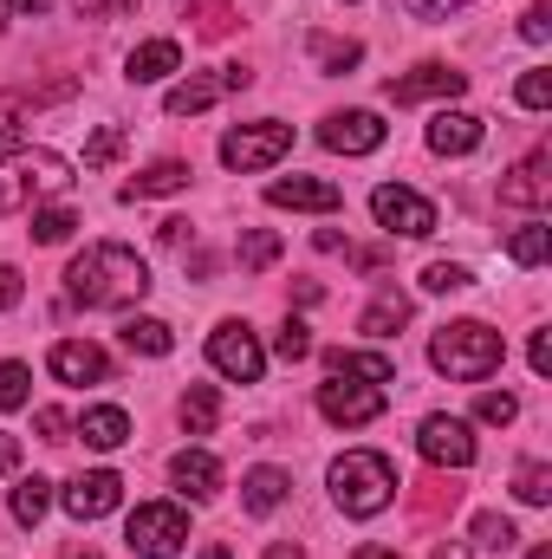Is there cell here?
Instances as JSON below:
<instances>
[{
  "label": "cell",
  "mask_w": 552,
  "mask_h": 559,
  "mask_svg": "<svg viewBox=\"0 0 552 559\" xmlns=\"http://www.w3.org/2000/svg\"><path fill=\"white\" fill-rule=\"evenodd\" d=\"M143 293H149V267L137 248H118V241H92L65 267V299L92 312H131Z\"/></svg>",
  "instance_id": "1"
},
{
  "label": "cell",
  "mask_w": 552,
  "mask_h": 559,
  "mask_svg": "<svg viewBox=\"0 0 552 559\" xmlns=\"http://www.w3.org/2000/svg\"><path fill=\"white\" fill-rule=\"evenodd\" d=\"M501 358H507V338H501L494 325H481V319H455V325H442L435 345H429V365H435L442 378H455V384L494 378Z\"/></svg>",
  "instance_id": "2"
},
{
  "label": "cell",
  "mask_w": 552,
  "mask_h": 559,
  "mask_svg": "<svg viewBox=\"0 0 552 559\" xmlns=\"http://www.w3.org/2000/svg\"><path fill=\"white\" fill-rule=\"evenodd\" d=\"M332 501H338L351 521L384 514V508L397 501V468H391V455H377V449H351L345 462H332Z\"/></svg>",
  "instance_id": "3"
},
{
  "label": "cell",
  "mask_w": 552,
  "mask_h": 559,
  "mask_svg": "<svg viewBox=\"0 0 552 559\" xmlns=\"http://www.w3.org/2000/svg\"><path fill=\"white\" fill-rule=\"evenodd\" d=\"M72 189V169L59 163V156H46V150H20L7 169H0V215H13V209H26L33 195H65Z\"/></svg>",
  "instance_id": "4"
},
{
  "label": "cell",
  "mask_w": 552,
  "mask_h": 559,
  "mask_svg": "<svg viewBox=\"0 0 552 559\" xmlns=\"http://www.w3.org/2000/svg\"><path fill=\"white\" fill-rule=\"evenodd\" d=\"M124 540H131L137 559H176L182 540H189V514L176 501H143L131 514V527H124Z\"/></svg>",
  "instance_id": "5"
},
{
  "label": "cell",
  "mask_w": 552,
  "mask_h": 559,
  "mask_svg": "<svg viewBox=\"0 0 552 559\" xmlns=\"http://www.w3.org/2000/svg\"><path fill=\"white\" fill-rule=\"evenodd\" d=\"M292 150V124H279V118H261V124H241V131H228L221 138V163L235 169V176H254V169H267Z\"/></svg>",
  "instance_id": "6"
},
{
  "label": "cell",
  "mask_w": 552,
  "mask_h": 559,
  "mask_svg": "<svg viewBox=\"0 0 552 559\" xmlns=\"http://www.w3.org/2000/svg\"><path fill=\"white\" fill-rule=\"evenodd\" d=\"M208 365H215L221 378H235V384H261L267 352H261V338H254L241 319H221V325L208 332Z\"/></svg>",
  "instance_id": "7"
},
{
  "label": "cell",
  "mask_w": 552,
  "mask_h": 559,
  "mask_svg": "<svg viewBox=\"0 0 552 559\" xmlns=\"http://www.w3.org/2000/svg\"><path fill=\"white\" fill-rule=\"evenodd\" d=\"M371 215H377V228H391V235H435V202L429 195H416L404 182H384V189H371Z\"/></svg>",
  "instance_id": "8"
},
{
  "label": "cell",
  "mask_w": 552,
  "mask_h": 559,
  "mask_svg": "<svg viewBox=\"0 0 552 559\" xmlns=\"http://www.w3.org/2000/svg\"><path fill=\"white\" fill-rule=\"evenodd\" d=\"M384 384H351V378H332V384H319V417L338 423V429H364V423L384 417Z\"/></svg>",
  "instance_id": "9"
},
{
  "label": "cell",
  "mask_w": 552,
  "mask_h": 559,
  "mask_svg": "<svg viewBox=\"0 0 552 559\" xmlns=\"http://www.w3.org/2000/svg\"><path fill=\"white\" fill-rule=\"evenodd\" d=\"M59 508H65L72 521H105V514H118V508H124V475H111V468L72 475V481H65V495H59Z\"/></svg>",
  "instance_id": "10"
},
{
  "label": "cell",
  "mask_w": 552,
  "mask_h": 559,
  "mask_svg": "<svg viewBox=\"0 0 552 559\" xmlns=\"http://www.w3.org/2000/svg\"><path fill=\"white\" fill-rule=\"evenodd\" d=\"M248 85H254V72H248V66H221L215 79H182V85H169L163 111H169V118H195V111H208L215 98H228V92H248Z\"/></svg>",
  "instance_id": "11"
},
{
  "label": "cell",
  "mask_w": 552,
  "mask_h": 559,
  "mask_svg": "<svg viewBox=\"0 0 552 559\" xmlns=\"http://www.w3.org/2000/svg\"><path fill=\"white\" fill-rule=\"evenodd\" d=\"M468 92V72H455V66H442V59H429V66H416L404 79H391L384 85V98L391 105H422V98H461Z\"/></svg>",
  "instance_id": "12"
},
{
  "label": "cell",
  "mask_w": 552,
  "mask_h": 559,
  "mask_svg": "<svg viewBox=\"0 0 552 559\" xmlns=\"http://www.w3.org/2000/svg\"><path fill=\"white\" fill-rule=\"evenodd\" d=\"M416 449H422V462H435V468H468V462H475V436H468L461 417H422Z\"/></svg>",
  "instance_id": "13"
},
{
  "label": "cell",
  "mask_w": 552,
  "mask_h": 559,
  "mask_svg": "<svg viewBox=\"0 0 552 559\" xmlns=\"http://www.w3.org/2000/svg\"><path fill=\"white\" fill-rule=\"evenodd\" d=\"M319 143L338 156H371V150H384V118L377 111H332L319 124Z\"/></svg>",
  "instance_id": "14"
},
{
  "label": "cell",
  "mask_w": 552,
  "mask_h": 559,
  "mask_svg": "<svg viewBox=\"0 0 552 559\" xmlns=\"http://www.w3.org/2000/svg\"><path fill=\"white\" fill-rule=\"evenodd\" d=\"M46 371H52L59 384H105V378H111V358H105L92 338H59V345L46 352Z\"/></svg>",
  "instance_id": "15"
},
{
  "label": "cell",
  "mask_w": 552,
  "mask_h": 559,
  "mask_svg": "<svg viewBox=\"0 0 552 559\" xmlns=\"http://www.w3.org/2000/svg\"><path fill=\"white\" fill-rule=\"evenodd\" d=\"M267 202H274V209L332 215V209H345V189H338V182H319V176H279V182H267Z\"/></svg>",
  "instance_id": "16"
},
{
  "label": "cell",
  "mask_w": 552,
  "mask_h": 559,
  "mask_svg": "<svg viewBox=\"0 0 552 559\" xmlns=\"http://www.w3.org/2000/svg\"><path fill=\"white\" fill-rule=\"evenodd\" d=\"M552 156L547 150H533V156H520L514 169H507V182H501V202L507 209H547V195H552Z\"/></svg>",
  "instance_id": "17"
},
{
  "label": "cell",
  "mask_w": 552,
  "mask_h": 559,
  "mask_svg": "<svg viewBox=\"0 0 552 559\" xmlns=\"http://www.w3.org/2000/svg\"><path fill=\"white\" fill-rule=\"evenodd\" d=\"M481 138H488V124H481L475 111H435V118H429V150H435V156H475Z\"/></svg>",
  "instance_id": "18"
},
{
  "label": "cell",
  "mask_w": 552,
  "mask_h": 559,
  "mask_svg": "<svg viewBox=\"0 0 552 559\" xmlns=\"http://www.w3.org/2000/svg\"><path fill=\"white\" fill-rule=\"evenodd\" d=\"M169 475H176V488H182L189 501H215V495H221V462H215L208 449H182V455L169 462Z\"/></svg>",
  "instance_id": "19"
},
{
  "label": "cell",
  "mask_w": 552,
  "mask_h": 559,
  "mask_svg": "<svg viewBox=\"0 0 552 559\" xmlns=\"http://www.w3.org/2000/svg\"><path fill=\"white\" fill-rule=\"evenodd\" d=\"M325 371L332 378H351V384H391L397 378V358L391 352H325Z\"/></svg>",
  "instance_id": "20"
},
{
  "label": "cell",
  "mask_w": 552,
  "mask_h": 559,
  "mask_svg": "<svg viewBox=\"0 0 552 559\" xmlns=\"http://www.w3.org/2000/svg\"><path fill=\"white\" fill-rule=\"evenodd\" d=\"M176 189H189V163L163 156V163H149L143 176H131V182H124V202H149V195H176Z\"/></svg>",
  "instance_id": "21"
},
{
  "label": "cell",
  "mask_w": 552,
  "mask_h": 559,
  "mask_svg": "<svg viewBox=\"0 0 552 559\" xmlns=\"http://www.w3.org/2000/svg\"><path fill=\"white\" fill-rule=\"evenodd\" d=\"M79 436H85V449H124L131 442V417L118 404H98V411L79 417Z\"/></svg>",
  "instance_id": "22"
},
{
  "label": "cell",
  "mask_w": 552,
  "mask_h": 559,
  "mask_svg": "<svg viewBox=\"0 0 552 559\" xmlns=\"http://www.w3.org/2000/svg\"><path fill=\"white\" fill-rule=\"evenodd\" d=\"M176 66H182V46H176V39H143L137 52H131V79H137V85L169 79Z\"/></svg>",
  "instance_id": "23"
},
{
  "label": "cell",
  "mask_w": 552,
  "mask_h": 559,
  "mask_svg": "<svg viewBox=\"0 0 552 559\" xmlns=\"http://www.w3.org/2000/svg\"><path fill=\"white\" fill-rule=\"evenodd\" d=\"M286 488H292L286 468H254V475L241 481V508H248V514H274L279 501H286Z\"/></svg>",
  "instance_id": "24"
},
{
  "label": "cell",
  "mask_w": 552,
  "mask_h": 559,
  "mask_svg": "<svg viewBox=\"0 0 552 559\" xmlns=\"http://www.w3.org/2000/svg\"><path fill=\"white\" fill-rule=\"evenodd\" d=\"M124 345L143 352V358H169V352H176V332H169L163 319H124Z\"/></svg>",
  "instance_id": "25"
},
{
  "label": "cell",
  "mask_w": 552,
  "mask_h": 559,
  "mask_svg": "<svg viewBox=\"0 0 552 559\" xmlns=\"http://www.w3.org/2000/svg\"><path fill=\"white\" fill-rule=\"evenodd\" d=\"M215 417H221L215 384H189V391H182V429H189V436H208V429H215Z\"/></svg>",
  "instance_id": "26"
},
{
  "label": "cell",
  "mask_w": 552,
  "mask_h": 559,
  "mask_svg": "<svg viewBox=\"0 0 552 559\" xmlns=\"http://www.w3.org/2000/svg\"><path fill=\"white\" fill-rule=\"evenodd\" d=\"M397 325H410V299H404V293H384V299L364 306V319H358V332H371V338H391Z\"/></svg>",
  "instance_id": "27"
},
{
  "label": "cell",
  "mask_w": 552,
  "mask_h": 559,
  "mask_svg": "<svg viewBox=\"0 0 552 559\" xmlns=\"http://www.w3.org/2000/svg\"><path fill=\"white\" fill-rule=\"evenodd\" d=\"M305 46H312V59H319V72H351V66L364 59V46H358V39H332V33H312Z\"/></svg>",
  "instance_id": "28"
},
{
  "label": "cell",
  "mask_w": 552,
  "mask_h": 559,
  "mask_svg": "<svg viewBox=\"0 0 552 559\" xmlns=\"http://www.w3.org/2000/svg\"><path fill=\"white\" fill-rule=\"evenodd\" d=\"M46 508H52V481L26 475V481L13 488V521H20V527H39V521H46Z\"/></svg>",
  "instance_id": "29"
},
{
  "label": "cell",
  "mask_w": 552,
  "mask_h": 559,
  "mask_svg": "<svg viewBox=\"0 0 552 559\" xmlns=\"http://www.w3.org/2000/svg\"><path fill=\"white\" fill-rule=\"evenodd\" d=\"M182 13H189V20H195V26H202L208 39H221V33H235V20H241V13H235L228 0H182Z\"/></svg>",
  "instance_id": "30"
},
{
  "label": "cell",
  "mask_w": 552,
  "mask_h": 559,
  "mask_svg": "<svg viewBox=\"0 0 552 559\" xmlns=\"http://www.w3.org/2000/svg\"><path fill=\"white\" fill-rule=\"evenodd\" d=\"M475 547L507 554V547H520V527H514L507 514H475Z\"/></svg>",
  "instance_id": "31"
},
{
  "label": "cell",
  "mask_w": 552,
  "mask_h": 559,
  "mask_svg": "<svg viewBox=\"0 0 552 559\" xmlns=\"http://www.w3.org/2000/svg\"><path fill=\"white\" fill-rule=\"evenodd\" d=\"M547 248H552V228H547V222H527V228L507 241V254H514L520 267H540V261H547Z\"/></svg>",
  "instance_id": "32"
},
{
  "label": "cell",
  "mask_w": 552,
  "mask_h": 559,
  "mask_svg": "<svg viewBox=\"0 0 552 559\" xmlns=\"http://www.w3.org/2000/svg\"><path fill=\"white\" fill-rule=\"evenodd\" d=\"M514 495H520L527 508H547V501H552V468H547V462H520V475H514Z\"/></svg>",
  "instance_id": "33"
},
{
  "label": "cell",
  "mask_w": 552,
  "mask_h": 559,
  "mask_svg": "<svg viewBox=\"0 0 552 559\" xmlns=\"http://www.w3.org/2000/svg\"><path fill=\"white\" fill-rule=\"evenodd\" d=\"M72 228H79V215H72V209H39V215H33V228H26V235H33V241H39V248H59V241H65V235H72Z\"/></svg>",
  "instance_id": "34"
},
{
  "label": "cell",
  "mask_w": 552,
  "mask_h": 559,
  "mask_svg": "<svg viewBox=\"0 0 552 559\" xmlns=\"http://www.w3.org/2000/svg\"><path fill=\"white\" fill-rule=\"evenodd\" d=\"M20 150H26V105L0 98V156H20Z\"/></svg>",
  "instance_id": "35"
},
{
  "label": "cell",
  "mask_w": 552,
  "mask_h": 559,
  "mask_svg": "<svg viewBox=\"0 0 552 559\" xmlns=\"http://www.w3.org/2000/svg\"><path fill=\"white\" fill-rule=\"evenodd\" d=\"M124 143H131V131H124V124H105L98 138L85 143V169H105V163H118V156H124Z\"/></svg>",
  "instance_id": "36"
},
{
  "label": "cell",
  "mask_w": 552,
  "mask_h": 559,
  "mask_svg": "<svg viewBox=\"0 0 552 559\" xmlns=\"http://www.w3.org/2000/svg\"><path fill=\"white\" fill-rule=\"evenodd\" d=\"M475 417L494 423V429H507V423L520 417V397H514V391H481V397H475Z\"/></svg>",
  "instance_id": "37"
},
{
  "label": "cell",
  "mask_w": 552,
  "mask_h": 559,
  "mask_svg": "<svg viewBox=\"0 0 552 559\" xmlns=\"http://www.w3.org/2000/svg\"><path fill=\"white\" fill-rule=\"evenodd\" d=\"M274 261H279V235L254 228V235L241 241V267H248V274H261V267H274Z\"/></svg>",
  "instance_id": "38"
},
{
  "label": "cell",
  "mask_w": 552,
  "mask_h": 559,
  "mask_svg": "<svg viewBox=\"0 0 552 559\" xmlns=\"http://www.w3.org/2000/svg\"><path fill=\"white\" fill-rule=\"evenodd\" d=\"M33 397V378H26V365H0V417L7 411H20Z\"/></svg>",
  "instance_id": "39"
},
{
  "label": "cell",
  "mask_w": 552,
  "mask_h": 559,
  "mask_svg": "<svg viewBox=\"0 0 552 559\" xmlns=\"http://www.w3.org/2000/svg\"><path fill=\"white\" fill-rule=\"evenodd\" d=\"M274 352L286 358V365H299V358H312V332H305L299 319H286V325L274 332Z\"/></svg>",
  "instance_id": "40"
},
{
  "label": "cell",
  "mask_w": 552,
  "mask_h": 559,
  "mask_svg": "<svg viewBox=\"0 0 552 559\" xmlns=\"http://www.w3.org/2000/svg\"><path fill=\"white\" fill-rule=\"evenodd\" d=\"M520 105H527V111H547L552 105V72L547 66H533V72L520 79Z\"/></svg>",
  "instance_id": "41"
},
{
  "label": "cell",
  "mask_w": 552,
  "mask_h": 559,
  "mask_svg": "<svg viewBox=\"0 0 552 559\" xmlns=\"http://www.w3.org/2000/svg\"><path fill=\"white\" fill-rule=\"evenodd\" d=\"M422 286H429V293H461V286H468V267H461V261H435V267L422 274Z\"/></svg>",
  "instance_id": "42"
},
{
  "label": "cell",
  "mask_w": 552,
  "mask_h": 559,
  "mask_svg": "<svg viewBox=\"0 0 552 559\" xmlns=\"http://www.w3.org/2000/svg\"><path fill=\"white\" fill-rule=\"evenodd\" d=\"M131 7H137V0H72L79 20H124Z\"/></svg>",
  "instance_id": "43"
},
{
  "label": "cell",
  "mask_w": 552,
  "mask_h": 559,
  "mask_svg": "<svg viewBox=\"0 0 552 559\" xmlns=\"http://www.w3.org/2000/svg\"><path fill=\"white\" fill-rule=\"evenodd\" d=\"M416 20H448V13H461V7H475V0H404Z\"/></svg>",
  "instance_id": "44"
},
{
  "label": "cell",
  "mask_w": 552,
  "mask_h": 559,
  "mask_svg": "<svg viewBox=\"0 0 552 559\" xmlns=\"http://www.w3.org/2000/svg\"><path fill=\"white\" fill-rule=\"evenodd\" d=\"M20 299H26V286H20V267H7V261H0V312H7V306H20Z\"/></svg>",
  "instance_id": "45"
},
{
  "label": "cell",
  "mask_w": 552,
  "mask_h": 559,
  "mask_svg": "<svg viewBox=\"0 0 552 559\" xmlns=\"http://www.w3.org/2000/svg\"><path fill=\"white\" fill-rule=\"evenodd\" d=\"M39 436H46V442H72V436H65V429H72V423H65V411H39Z\"/></svg>",
  "instance_id": "46"
},
{
  "label": "cell",
  "mask_w": 552,
  "mask_h": 559,
  "mask_svg": "<svg viewBox=\"0 0 552 559\" xmlns=\"http://www.w3.org/2000/svg\"><path fill=\"white\" fill-rule=\"evenodd\" d=\"M520 33H527V39H533V46H547V33H552L547 7H527V20H520Z\"/></svg>",
  "instance_id": "47"
},
{
  "label": "cell",
  "mask_w": 552,
  "mask_h": 559,
  "mask_svg": "<svg viewBox=\"0 0 552 559\" xmlns=\"http://www.w3.org/2000/svg\"><path fill=\"white\" fill-rule=\"evenodd\" d=\"M527 358H533V371L547 378V371H552V332H533V345H527Z\"/></svg>",
  "instance_id": "48"
},
{
  "label": "cell",
  "mask_w": 552,
  "mask_h": 559,
  "mask_svg": "<svg viewBox=\"0 0 552 559\" xmlns=\"http://www.w3.org/2000/svg\"><path fill=\"white\" fill-rule=\"evenodd\" d=\"M13 468H20V436L0 429V475H13Z\"/></svg>",
  "instance_id": "49"
},
{
  "label": "cell",
  "mask_w": 552,
  "mask_h": 559,
  "mask_svg": "<svg viewBox=\"0 0 552 559\" xmlns=\"http://www.w3.org/2000/svg\"><path fill=\"white\" fill-rule=\"evenodd\" d=\"M59 559H105V554H98V547H85V540H72V547H65Z\"/></svg>",
  "instance_id": "50"
},
{
  "label": "cell",
  "mask_w": 552,
  "mask_h": 559,
  "mask_svg": "<svg viewBox=\"0 0 552 559\" xmlns=\"http://www.w3.org/2000/svg\"><path fill=\"white\" fill-rule=\"evenodd\" d=\"M351 559H404V554H397V547H358Z\"/></svg>",
  "instance_id": "51"
},
{
  "label": "cell",
  "mask_w": 552,
  "mask_h": 559,
  "mask_svg": "<svg viewBox=\"0 0 552 559\" xmlns=\"http://www.w3.org/2000/svg\"><path fill=\"white\" fill-rule=\"evenodd\" d=\"M267 559H305V554H299L292 540H274V547H267Z\"/></svg>",
  "instance_id": "52"
},
{
  "label": "cell",
  "mask_w": 552,
  "mask_h": 559,
  "mask_svg": "<svg viewBox=\"0 0 552 559\" xmlns=\"http://www.w3.org/2000/svg\"><path fill=\"white\" fill-rule=\"evenodd\" d=\"M435 559H475V554H468L461 540H448V547H435Z\"/></svg>",
  "instance_id": "53"
},
{
  "label": "cell",
  "mask_w": 552,
  "mask_h": 559,
  "mask_svg": "<svg viewBox=\"0 0 552 559\" xmlns=\"http://www.w3.org/2000/svg\"><path fill=\"white\" fill-rule=\"evenodd\" d=\"M52 0H13V13H46Z\"/></svg>",
  "instance_id": "54"
},
{
  "label": "cell",
  "mask_w": 552,
  "mask_h": 559,
  "mask_svg": "<svg viewBox=\"0 0 552 559\" xmlns=\"http://www.w3.org/2000/svg\"><path fill=\"white\" fill-rule=\"evenodd\" d=\"M202 559H228V547H221V540H208V547H202Z\"/></svg>",
  "instance_id": "55"
},
{
  "label": "cell",
  "mask_w": 552,
  "mask_h": 559,
  "mask_svg": "<svg viewBox=\"0 0 552 559\" xmlns=\"http://www.w3.org/2000/svg\"><path fill=\"white\" fill-rule=\"evenodd\" d=\"M7 20H13V0H0V26H7Z\"/></svg>",
  "instance_id": "56"
},
{
  "label": "cell",
  "mask_w": 552,
  "mask_h": 559,
  "mask_svg": "<svg viewBox=\"0 0 552 559\" xmlns=\"http://www.w3.org/2000/svg\"><path fill=\"white\" fill-rule=\"evenodd\" d=\"M527 559H552V547H533V554H527Z\"/></svg>",
  "instance_id": "57"
}]
</instances>
